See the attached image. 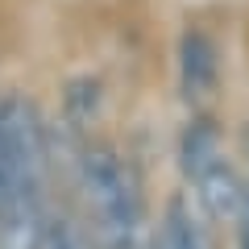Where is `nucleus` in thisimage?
Returning <instances> with one entry per match:
<instances>
[{"label": "nucleus", "instance_id": "39448f33", "mask_svg": "<svg viewBox=\"0 0 249 249\" xmlns=\"http://www.w3.org/2000/svg\"><path fill=\"white\" fill-rule=\"evenodd\" d=\"M154 249H216L212 245V216L199 208L196 196L170 191L154 224Z\"/></svg>", "mask_w": 249, "mask_h": 249}, {"label": "nucleus", "instance_id": "f257e3e1", "mask_svg": "<svg viewBox=\"0 0 249 249\" xmlns=\"http://www.w3.org/2000/svg\"><path fill=\"white\" fill-rule=\"evenodd\" d=\"M50 212V129L34 100L0 96V249H42Z\"/></svg>", "mask_w": 249, "mask_h": 249}, {"label": "nucleus", "instance_id": "f03ea898", "mask_svg": "<svg viewBox=\"0 0 249 249\" xmlns=\"http://www.w3.org/2000/svg\"><path fill=\"white\" fill-rule=\"evenodd\" d=\"M75 187H79L83 220L96 237V249H154L145 183L129 154L104 142L79 145Z\"/></svg>", "mask_w": 249, "mask_h": 249}, {"label": "nucleus", "instance_id": "20e7f679", "mask_svg": "<svg viewBox=\"0 0 249 249\" xmlns=\"http://www.w3.org/2000/svg\"><path fill=\"white\" fill-rule=\"evenodd\" d=\"M220 88V50L212 34L204 29H183L178 37V91L191 108H204Z\"/></svg>", "mask_w": 249, "mask_h": 249}, {"label": "nucleus", "instance_id": "7ed1b4c3", "mask_svg": "<svg viewBox=\"0 0 249 249\" xmlns=\"http://www.w3.org/2000/svg\"><path fill=\"white\" fill-rule=\"evenodd\" d=\"M178 166L183 178L191 183V196L199 199L216 224L237 229L241 216L249 212V178L232 166L224 154V137L208 116H191L178 137Z\"/></svg>", "mask_w": 249, "mask_h": 249}, {"label": "nucleus", "instance_id": "423d86ee", "mask_svg": "<svg viewBox=\"0 0 249 249\" xmlns=\"http://www.w3.org/2000/svg\"><path fill=\"white\" fill-rule=\"evenodd\" d=\"M237 142H241V154H245V170H249V121L241 124V137H237Z\"/></svg>", "mask_w": 249, "mask_h": 249}]
</instances>
